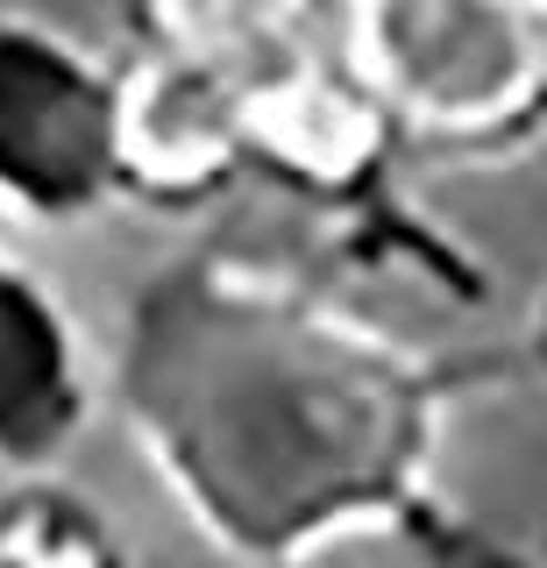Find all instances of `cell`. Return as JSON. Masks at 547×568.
I'll use <instances>...</instances> for the list:
<instances>
[{
	"label": "cell",
	"instance_id": "obj_1",
	"mask_svg": "<svg viewBox=\"0 0 547 568\" xmlns=\"http://www.w3.org/2000/svg\"><path fill=\"white\" fill-rule=\"evenodd\" d=\"M348 377L356 369L321 363L306 342H285V334H250V355L235 342H206L200 377H179V369L150 377L156 440L179 455V469L242 440L200 484V497L242 540H292L298 526L356 497L384 462V413Z\"/></svg>",
	"mask_w": 547,
	"mask_h": 568
},
{
	"label": "cell",
	"instance_id": "obj_2",
	"mask_svg": "<svg viewBox=\"0 0 547 568\" xmlns=\"http://www.w3.org/2000/svg\"><path fill=\"white\" fill-rule=\"evenodd\" d=\"M363 64L419 121H498L540 79L526 0H363Z\"/></svg>",
	"mask_w": 547,
	"mask_h": 568
},
{
	"label": "cell",
	"instance_id": "obj_3",
	"mask_svg": "<svg viewBox=\"0 0 547 568\" xmlns=\"http://www.w3.org/2000/svg\"><path fill=\"white\" fill-rule=\"evenodd\" d=\"M121 150V100L72 43L0 22V206L79 213Z\"/></svg>",
	"mask_w": 547,
	"mask_h": 568
},
{
	"label": "cell",
	"instance_id": "obj_4",
	"mask_svg": "<svg viewBox=\"0 0 547 568\" xmlns=\"http://www.w3.org/2000/svg\"><path fill=\"white\" fill-rule=\"evenodd\" d=\"M79 419V355L58 306L0 263V455H50Z\"/></svg>",
	"mask_w": 547,
	"mask_h": 568
}]
</instances>
